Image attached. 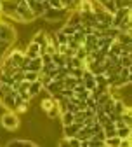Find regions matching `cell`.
Returning a JSON list of instances; mask_svg holds the SVG:
<instances>
[{"label":"cell","instance_id":"cell-17","mask_svg":"<svg viewBox=\"0 0 132 147\" xmlns=\"http://www.w3.org/2000/svg\"><path fill=\"white\" fill-rule=\"evenodd\" d=\"M103 7H104V11H108L111 16L115 14V11H117V7H115V0H104V2H103Z\"/></svg>","mask_w":132,"mask_h":147},{"label":"cell","instance_id":"cell-21","mask_svg":"<svg viewBox=\"0 0 132 147\" xmlns=\"http://www.w3.org/2000/svg\"><path fill=\"white\" fill-rule=\"evenodd\" d=\"M75 30H77V28H75V26H71V25H63V28H61V32L63 33H66V35H73L75 33Z\"/></svg>","mask_w":132,"mask_h":147},{"label":"cell","instance_id":"cell-11","mask_svg":"<svg viewBox=\"0 0 132 147\" xmlns=\"http://www.w3.org/2000/svg\"><path fill=\"white\" fill-rule=\"evenodd\" d=\"M0 103H2L7 110H14L16 109V102H14V96L12 95H4V98L0 100Z\"/></svg>","mask_w":132,"mask_h":147},{"label":"cell","instance_id":"cell-19","mask_svg":"<svg viewBox=\"0 0 132 147\" xmlns=\"http://www.w3.org/2000/svg\"><path fill=\"white\" fill-rule=\"evenodd\" d=\"M54 33H56V39H58V42H59V44H66V42H68V37H70V35L63 33L61 30H58V32H54Z\"/></svg>","mask_w":132,"mask_h":147},{"label":"cell","instance_id":"cell-7","mask_svg":"<svg viewBox=\"0 0 132 147\" xmlns=\"http://www.w3.org/2000/svg\"><path fill=\"white\" fill-rule=\"evenodd\" d=\"M42 89H44V86H42L40 79H36V81H31V82H30V86H28V93H30V96L33 98V96L38 95Z\"/></svg>","mask_w":132,"mask_h":147},{"label":"cell","instance_id":"cell-6","mask_svg":"<svg viewBox=\"0 0 132 147\" xmlns=\"http://www.w3.org/2000/svg\"><path fill=\"white\" fill-rule=\"evenodd\" d=\"M25 54H26L28 58H36V56H40V47H38V44L31 40V42L28 44V47L25 49Z\"/></svg>","mask_w":132,"mask_h":147},{"label":"cell","instance_id":"cell-18","mask_svg":"<svg viewBox=\"0 0 132 147\" xmlns=\"http://www.w3.org/2000/svg\"><path fill=\"white\" fill-rule=\"evenodd\" d=\"M54 103H56V100H54V98L49 95L47 98H44V100H42V110H49V109H50Z\"/></svg>","mask_w":132,"mask_h":147},{"label":"cell","instance_id":"cell-10","mask_svg":"<svg viewBox=\"0 0 132 147\" xmlns=\"http://www.w3.org/2000/svg\"><path fill=\"white\" fill-rule=\"evenodd\" d=\"M115 40H118L122 46L132 44V33H129V32H118V35L115 37Z\"/></svg>","mask_w":132,"mask_h":147},{"label":"cell","instance_id":"cell-12","mask_svg":"<svg viewBox=\"0 0 132 147\" xmlns=\"http://www.w3.org/2000/svg\"><path fill=\"white\" fill-rule=\"evenodd\" d=\"M9 147H16V145H23V147H36V142H31V140H11L7 142Z\"/></svg>","mask_w":132,"mask_h":147},{"label":"cell","instance_id":"cell-5","mask_svg":"<svg viewBox=\"0 0 132 147\" xmlns=\"http://www.w3.org/2000/svg\"><path fill=\"white\" fill-rule=\"evenodd\" d=\"M80 21H82V18H80V12L77 9H73V11L68 12V16H66V25H71V26L77 28L80 25Z\"/></svg>","mask_w":132,"mask_h":147},{"label":"cell","instance_id":"cell-2","mask_svg":"<svg viewBox=\"0 0 132 147\" xmlns=\"http://www.w3.org/2000/svg\"><path fill=\"white\" fill-rule=\"evenodd\" d=\"M17 14L21 16V23H31L36 20L35 12L30 9V4L26 2V0H17Z\"/></svg>","mask_w":132,"mask_h":147},{"label":"cell","instance_id":"cell-13","mask_svg":"<svg viewBox=\"0 0 132 147\" xmlns=\"http://www.w3.org/2000/svg\"><path fill=\"white\" fill-rule=\"evenodd\" d=\"M45 112H47V117H49V119H58V117L61 116V110H59V107H58V102H56L49 110H45Z\"/></svg>","mask_w":132,"mask_h":147},{"label":"cell","instance_id":"cell-22","mask_svg":"<svg viewBox=\"0 0 132 147\" xmlns=\"http://www.w3.org/2000/svg\"><path fill=\"white\" fill-rule=\"evenodd\" d=\"M77 2H78V0H61L63 7H66V9H73L75 5H77Z\"/></svg>","mask_w":132,"mask_h":147},{"label":"cell","instance_id":"cell-1","mask_svg":"<svg viewBox=\"0 0 132 147\" xmlns=\"http://www.w3.org/2000/svg\"><path fill=\"white\" fill-rule=\"evenodd\" d=\"M68 12H70V9H66V7L54 9V7L49 5V7L44 11L42 18H44L45 21H49V23H52V21H64V20H66V16H68Z\"/></svg>","mask_w":132,"mask_h":147},{"label":"cell","instance_id":"cell-4","mask_svg":"<svg viewBox=\"0 0 132 147\" xmlns=\"http://www.w3.org/2000/svg\"><path fill=\"white\" fill-rule=\"evenodd\" d=\"M0 40L9 42L11 46H12V42L16 40V30H14L9 23L0 21Z\"/></svg>","mask_w":132,"mask_h":147},{"label":"cell","instance_id":"cell-14","mask_svg":"<svg viewBox=\"0 0 132 147\" xmlns=\"http://www.w3.org/2000/svg\"><path fill=\"white\" fill-rule=\"evenodd\" d=\"M117 135H118L120 138H125V137H130V135H132V126H129V124H125V126H122V128H117Z\"/></svg>","mask_w":132,"mask_h":147},{"label":"cell","instance_id":"cell-15","mask_svg":"<svg viewBox=\"0 0 132 147\" xmlns=\"http://www.w3.org/2000/svg\"><path fill=\"white\" fill-rule=\"evenodd\" d=\"M59 119H61L63 126H66V124H71V123H73V112H70V110H64V112H61Z\"/></svg>","mask_w":132,"mask_h":147},{"label":"cell","instance_id":"cell-24","mask_svg":"<svg viewBox=\"0 0 132 147\" xmlns=\"http://www.w3.org/2000/svg\"><path fill=\"white\" fill-rule=\"evenodd\" d=\"M4 56H5V51H0V65H2V60H4Z\"/></svg>","mask_w":132,"mask_h":147},{"label":"cell","instance_id":"cell-16","mask_svg":"<svg viewBox=\"0 0 132 147\" xmlns=\"http://www.w3.org/2000/svg\"><path fill=\"white\" fill-rule=\"evenodd\" d=\"M40 79V72H33V70H25V81L31 82V81H36Z\"/></svg>","mask_w":132,"mask_h":147},{"label":"cell","instance_id":"cell-9","mask_svg":"<svg viewBox=\"0 0 132 147\" xmlns=\"http://www.w3.org/2000/svg\"><path fill=\"white\" fill-rule=\"evenodd\" d=\"M75 9H77L80 14L92 12V11H90V0H78V2H77V5H75Z\"/></svg>","mask_w":132,"mask_h":147},{"label":"cell","instance_id":"cell-20","mask_svg":"<svg viewBox=\"0 0 132 147\" xmlns=\"http://www.w3.org/2000/svg\"><path fill=\"white\" fill-rule=\"evenodd\" d=\"M115 7L123 9V7H132V5H130V0H115Z\"/></svg>","mask_w":132,"mask_h":147},{"label":"cell","instance_id":"cell-8","mask_svg":"<svg viewBox=\"0 0 132 147\" xmlns=\"http://www.w3.org/2000/svg\"><path fill=\"white\" fill-rule=\"evenodd\" d=\"M80 128H82V126H80V124H77V123L66 124V126H63V135H64V137H75Z\"/></svg>","mask_w":132,"mask_h":147},{"label":"cell","instance_id":"cell-25","mask_svg":"<svg viewBox=\"0 0 132 147\" xmlns=\"http://www.w3.org/2000/svg\"><path fill=\"white\" fill-rule=\"evenodd\" d=\"M36 2H44V0H36Z\"/></svg>","mask_w":132,"mask_h":147},{"label":"cell","instance_id":"cell-23","mask_svg":"<svg viewBox=\"0 0 132 147\" xmlns=\"http://www.w3.org/2000/svg\"><path fill=\"white\" fill-rule=\"evenodd\" d=\"M40 58H42V63H44V65H45V63H50V61H52V56H50L49 53H42V54H40Z\"/></svg>","mask_w":132,"mask_h":147},{"label":"cell","instance_id":"cell-3","mask_svg":"<svg viewBox=\"0 0 132 147\" xmlns=\"http://www.w3.org/2000/svg\"><path fill=\"white\" fill-rule=\"evenodd\" d=\"M0 123H2V126L5 128V130H17V126H19V117H17V114L14 112V110H7V112L0 117Z\"/></svg>","mask_w":132,"mask_h":147}]
</instances>
